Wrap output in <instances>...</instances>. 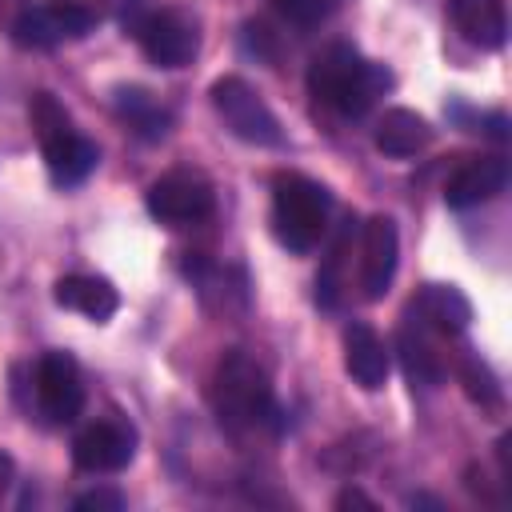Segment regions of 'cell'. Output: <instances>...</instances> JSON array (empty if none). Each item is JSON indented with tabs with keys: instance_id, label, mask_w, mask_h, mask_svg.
<instances>
[{
	"instance_id": "6da1fadb",
	"label": "cell",
	"mask_w": 512,
	"mask_h": 512,
	"mask_svg": "<svg viewBox=\"0 0 512 512\" xmlns=\"http://www.w3.org/2000/svg\"><path fill=\"white\" fill-rule=\"evenodd\" d=\"M392 88V72L376 60H364L352 44L324 48L308 68V92L340 116H364Z\"/></svg>"
},
{
	"instance_id": "7a4b0ae2",
	"label": "cell",
	"mask_w": 512,
	"mask_h": 512,
	"mask_svg": "<svg viewBox=\"0 0 512 512\" xmlns=\"http://www.w3.org/2000/svg\"><path fill=\"white\" fill-rule=\"evenodd\" d=\"M212 408L232 432H256L264 424H276V396L268 372L240 348L224 352L212 376Z\"/></svg>"
},
{
	"instance_id": "3957f363",
	"label": "cell",
	"mask_w": 512,
	"mask_h": 512,
	"mask_svg": "<svg viewBox=\"0 0 512 512\" xmlns=\"http://www.w3.org/2000/svg\"><path fill=\"white\" fill-rule=\"evenodd\" d=\"M28 116H32V128H36L48 176L56 184H80L96 168V160H100L96 144L72 128V116L64 112V104L52 92H36L32 104H28Z\"/></svg>"
},
{
	"instance_id": "277c9868",
	"label": "cell",
	"mask_w": 512,
	"mask_h": 512,
	"mask_svg": "<svg viewBox=\"0 0 512 512\" xmlns=\"http://www.w3.org/2000/svg\"><path fill=\"white\" fill-rule=\"evenodd\" d=\"M328 212H332V196L324 184H316L300 172L276 176V184H272V232L284 248L312 252L328 228Z\"/></svg>"
},
{
	"instance_id": "5b68a950",
	"label": "cell",
	"mask_w": 512,
	"mask_h": 512,
	"mask_svg": "<svg viewBox=\"0 0 512 512\" xmlns=\"http://www.w3.org/2000/svg\"><path fill=\"white\" fill-rule=\"evenodd\" d=\"M212 108L216 116L224 120V128L244 140V144H256V148H280L284 144V132H280V120L276 112L260 100V92L240 80V76H224L212 84Z\"/></svg>"
},
{
	"instance_id": "8992f818",
	"label": "cell",
	"mask_w": 512,
	"mask_h": 512,
	"mask_svg": "<svg viewBox=\"0 0 512 512\" xmlns=\"http://www.w3.org/2000/svg\"><path fill=\"white\" fill-rule=\"evenodd\" d=\"M124 28L136 36V44L144 48V56H148L156 68H184V64H192L196 52H200V32H196V24H192L184 12H172V8L136 12Z\"/></svg>"
},
{
	"instance_id": "52a82bcc",
	"label": "cell",
	"mask_w": 512,
	"mask_h": 512,
	"mask_svg": "<svg viewBox=\"0 0 512 512\" xmlns=\"http://www.w3.org/2000/svg\"><path fill=\"white\" fill-rule=\"evenodd\" d=\"M144 204H148V212L160 224H168V228H192V224H200V220L212 216L216 196H212L208 180H200L196 172H168V176H160V180L148 184Z\"/></svg>"
},
{
	"instance_id": "ba28073f",
	"label": "cell",
	"mask_w": 512,
	"mask_h": 512,
	"mask_svg": "<svg viewBox=\"0 0 512 512\" xmlns=\"http://www.w3.org/2000/svg\"><path fill=\"white\" fill-rule=\"evenodd\" d=\"M96 20H100V12H92V8H68V4L44 0V4H28L8 36L20 48H56L64 40L88 36L96 28Z\"/></svg>"
},
{
	"instance_id": "9c48e42d",
	"label": "cell",
	"mask_w": 512,
	"mask_h": 512,
	"mask_svg": "<svg viewBox=\"0 0 512 512\" xmlns=\"http://www.w3.org/2000/svg\"><path fill=\"white\" fill-rule=\"evenodd\" d=\"M132 456H136V428L128 420H92L72 440L76 468H84L92 476L120 472L132 464Z\"/></svg>"
},
{
	"instance_id": "30bf717a",
	"label": "cell",
	"mask_w": 512,
	"mask_h": 512,
	"mask_svg": "<svg viewBox=\"0 0 512 512\" xmlns=\"http://www.w3.org/2000/svg\"><path fill=\"white\" fill-rule=\"evenodd\" d=\"M36 404L52 424H68L84 408V380L68 352H44L36 360Z\"/></svg>"
},
{
	"instance_id": "8fae6325",
	"label": "cell",
	"mask_w": 512,
	"mask_h": 512,
	"mask_svg": "<svg viewBox=\"0 0 512 512\" xmlns=\"http://www.w3.org/2000/svg\"><path fill=\"white\" fill-rule=\"evenodd\" d=\"M400 260V236L392 216H372L360 236V292L364 300H380L396 276Z\"/></svg>"
},
{
	"instance_id": "7c38bea8",
	"label": "cell",
	"mask_w": 512,
	"mask_h": 512,
	"mask_svg": "<svg viewBox=\"0 0 512 512\" xmlns=\"http://www.w3.org/2000/svg\"><path fill=\"white\" fill-rule=\"evenodd\" d=\"M508 188V160L504 156H472L444 180V204L448 208H476L488 204Z\"/></svg>"
},
{
	"instance_id": "4fadbf2b",
	"label": "cell",
	"mask_w": 512,
	"mask_h": 512,
	"mask_svg": "<svg viewBox=\"0 0 512 512\" xmlns=\"http://www.w3.org/2000/svg\"><path fill=\"white\" fill-rule=\"evenodd\" d=\"M396 348H400V360H404V372H408L412 388L444 384V356L432 344V328H424L412 312H404V324L396 332Z\"/></svg>"
},
{
	"instance_id": "5bb4252c",
	"label": "cell",
	"mask_w": 512,
	"mask_h": 512,
	"mask_svg": "<svg viewBox=\"0 0 512 512\" xmlns=\"http://www.w3.org/2000/svg\"><path fill=\"white\" fill-rule=\"evenodd\" d=\"M408 312L424 328H432L440 336H456L472 320V304H468V296L456 284H428V288H420V296L408 304Z\"/></svg>"
},
{
	"instance_id": "9a60e30c",
	"label": "cell",
	"mask_w": 512,
	"mask_h": 512,
	"mask_svg": "<svg viewBox=\"0 0 512 512\" xmlns=\"http://www.w3.org/2000/svg\"><path fill=\"white\" fill-rule=\"evenodd\" d=\"M344 368H348V376L364 388V392H376V388H384V380H388V348H384V340L368 328V324H348L344 328Z\"/></svg>"
},
{
	"instance_id": "2e32d148",
	"label": "cell",
	"mask_w": 512,
	"mask_h": 512,
	"mask_svg": "<svg viewBox=\"0 0 512 512\" xmlns=\"http://www.w3.org/2000/svg\"><path fill=\"white\" fill-rule=\"evenodd\" d=\"M452 24L456 32L476 48H500L508 40V16L504 0H452Z\"/></svg>"
},
{
	"instance_id": "e0dca14e",
	"label": "cell",
	"mask_w": 512,
	"mask_h": 512,
	"mask_svg": "<svg viewBox=\"0 0 512 512\" xmlns=\"http://www.w3.org/2000/svg\"><path fill=\"white\" fill-rule=\"evenodd\" d=\"M56 304L60 308H68V312H80V316H88L92 324H104L116 308H120V296H116V288L104 280V276H60L56 280Z\"/></svg>"
},
{
	"instance_id": "ac0fdd59",
	"label": "cell",
	"mask_w": 512,
	"mask_h": 512,
	"mask_svg": "<svg viewBox=\"0 0 512 512\" xmlns=\"http://www.w3.org/2000/svg\"><path fill=\"white\" fill-rule=\"evenodd\" d=\"M428 140H432V128H428V120H424L420 112H412V108H388V112L380 116V124H376V148H380L384 156H396V160L424 152Z\"/></svg>"
},
{
	"instance_id": "d6986e66",
	"label": "cell",
	"mask_w": 512,
	"mask_h": 512,
	"mask_svg": "<svg viewBox=\"0 0 512 512\" xmlns=\"http://www.w3.org/2000/svg\"><path fill=\"white\" fill-rule=\"evenodd\" d=\"M112 108H116V116H120L136 136H144V140H164V136H168L172 116L152 100V92H144V88H116Z\"/></svg>"
},
{
	"instance_id": "ffe728a7",
	"label": "cell",
	"mask_w": 512,
	"mask_h": 512,
	"mask_svg": "<svg viewBox=\"0 0 512 512\" xmlns=\"http://www.w3.org/2000/svg\"><path fill=\"white\" fill-rule=\"evenodd\" d=\"M460 384H464V396L472 404H480V412H492L500 416L504 412V388L496 380V372L476 360V356H460Z\"/></svg>"
},
{
	"instance_id": "44dd1931",
	"label": "cell",
	"mask_w": 512,
	"mask_h": 512,
	"mask_svg": "<svg viewBox=\"0 0 512 512\" xmlns=\"http://www.w3.org/2000/svg\"><path fill=\"white\" fill-rule=\"evenodd\" d=\"M272 4L288 24H300V28L320 24L328 16V8H332V0H272Z\"/></svg>"
},
{
	"instance_id": "7402d4cb",
	"label": "cell",
	"mask_w": 512,
	"mask_h": 512,
	"mask_svg": "<svg viewBox=\"0 0 512 512\" xmlns=\"http://www.w3.org/2000/svg\"><path fill=\"white\" fill-rule=\"evenodd\" d=\"M76 512H120L124 508V496L116 488H92V492H80L72 500Z\"/></svg>"
},
{
	"instance_id": "603a6c76",
	"label": "cell",
	"mask_w": 512,
	"mask_h": 512,
	"mask_svg": "<svg viewBox=\"0 0 512 512\" xmlns=\"http://www.w3.org/2000/svg\"><path fill=\"white\" fill-rule=\"evenodd\" d=\"M28 4H32V0H0V28H4V32H12Z\"/></svg>"
},
{
	"instance_id": "cb8c5ba5",
	"label": "cell",
	"mask_w": 512,
	"mask_h": 512,
	"mask_svg": "<svg viewBox=\"0 0 512 512\" xmlns=\"http://www.w3.org/2000/svg\"><path fill=\"white\" fill-rule=\"evenodd\" d=\"M336 508H376V500H368L360 488H344V492L336 496Z\"/></svg>"
},
{
	"instance_id": "d4e9b609",
	"label": "cell",
	"mask_w": 512,
	"mask_h": 512,
	"mask_svg": "<svg viewBox=\"0 0 512 512\" xmlns=\"http://www.w3.org/2000/svg\"><path fill=\"white\" fill-rule=\"evenodd\" d=\"M12 476H16V464H12V456H8V452H0V496L8 492Z\"/></svg>"
}]
</instances>
